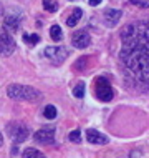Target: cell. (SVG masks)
Wrapping results in <instances>:
<instances>
[{"mask_svg": "<svg viewBox=\"0 0 149 158\" xmlns=\"http://www.w3.org/2000/svg\"><path fill=\"white\" fill-rule=\"evenodd\" d=\"M121 62L139 82H149V27L131 23L121 30Z\"/></svg>", "mask_w": 149, "mask_h": 158, "instance_id": "obj_1", "label": "cell"}, {"mask_svg": "<svg viewBox=\"0 0 149 158\" xmlns=\"http://www.w3.org/2000/svg\"><path fill=\"white\" fill-rule=\"evenodd\" d=\"M7 95L14 100H25V102H35L40 100V92L28 85H20V83H12L7 87Z\"/></svg>", "mask_w": 149, "mask_h": 158, "instance_id": "obj_2", "label": "cell"}, {"mask_svg": "<svg viewBox=\"0 0 149 158\" xmlns=\"http://www.w3.org/2000/svg\"><path fill=\"white\" fill-rule=\"evenodd\" d=\"M7 131H8V136H10L15 143H22L28 138V127L22 122L7 123Z\"/></svg>", "mask_w": 149, "mask_h": 158, "instance_id": "obj_3", "label": "cell"}, {"mask_svg": "<svg viewBox=\"0 0 149 158\" xmlns=\"http://www.w3.org/2000/svg\"><path fill=\"white\" fill-rule=\"evenodd\" d=\"M95 92H96V97L100 98L101 102H109L113 98V88L109 82L104 78V77H100V78H96L95 82Z\"/></svg>", "mask_w": 149, "mask_h": 158, "instance_id": "obj_4", "label": "cell"}, {"mask_svg": "<svg viewBox=\"0 0 149 158\" xmlns=\"http://www.w3.org/2000/svg\"><path fill=\"white\" fill-rule=\"evenodd\" d=\"M45 57L50 58L53 63H61L68 57V52H66V48H63V47H46L45 48Z\"/></svg>", "mask_w": 149, "mask_h": 158, "instance_id": "obj_5", "label": "cell"}, {"mask_svg": "<svg viewBox=\"0 0 149 158\" xmlns=\"http://www.w3.org/2000/svg\"><path fill=\"white\" fill-rule=\"evenodd\" d=\"M33 140H35L37 143L53 145V143H55V130H53V128H41V130L35 131Z\"/></svg>", "mask_w": 149, "mask_h": 158, "instance_id": "obj_6", "label": "cell"}, {"mask_svg": "<svg viewBox=\"0 0 149 158\" xmlns=\"http://www.w3.org/2000/svg\"><path fill=\"white\" fill-rule=\"evenodd\" d=\"M15 50V42L10 33H0V55H10Z\"/></svg>", "mask_w": 149, "mask_h": 158, "instance_id": "obj_7", "label": "cell"}, {"mask_svg": "<svg viewBox=\"0 0 149 158\" xmlns=\"http://www.w3.org/2000/svg\"><path fill=\"white\" fill-rule=\"evenodd\" d=\"M71 44H73V47H76V48H86V47L91 44V38H89L88 32L78 30V32L73 33V37H71Z\"/></svg>", "mask_w": 149, "mask_h": 158, "instance_id": "obj_8", "label": "cell"}, {"mask_svg": "<svg viewBox=\"0 0 149 158\" xmlns=\"http://www.w3.org/2000/svg\"><path fill=\"white\" fill-rule=\"evenodd\" d=\"M103 19H104L106 27H114L119 22V19H121V10H118V8H108L104 12Z\"/></svg>", "mask_w": 149, "mask_h": 158, "instance_id": "obj_9", "label": "cell"}, {"mask_svg": "<svg viewBox=\"0 0 149 158\" xmlns=\"http://www.w3.org/2000/svg\"><path fill=\"white\" fill-rule=\"evenodd\" d=\"M86 140L93 145H106L108 143V136L100 133V131H96V130H93V128L86 130Z\"/></svg>", "mask_w": 149, "mask_h": 158, "instance_id": "obj_10", "label": "cell"}, {"mask_svg": "<svg viewBox=\"0 0 149 158\" xmlns=\"http://www.w3.org/2000/svg\"><path fill=\"white\" fill-rule=\"evenodd\" d=\"M18 25H20V17L18 15H7L3 19V27L8 33H14L18 30Z\"/></svg>", "mask_w": 149, "mask_h": 158, "instance_id": "obj_11", "label": "cell"}, {"mask_svg": "<svg viewBox=\"0 0 149 158\" xmlns=\"http://www.w3.org/2000/svg\"><path fill=\"white\" fill-rule=\"evenodd\" d=\"M81 15H83V10H81V8H75V10H73V14H71L70 17H68L66 25H68V27H75V25L80 22Z\"/></svg>", "mask_w": 149, "mask_h": 158, "instance_id": "obj_12", "label": "cell"}, {"mask_svg": "<svg viewBox=\"0 0 149 158\" xmlns=\"http://www.w3.org/2000/svg\"><path fill=\"white\" fill-rule=\"evenodd\" d=\"M22 158H45V155L37 148H27V150H23Z\"/></svg>", "mask_w": 149, "mask_h": 158, "instance_id": "obj_13", "label": "cell"}, {"mask_svg": "<svg viewBox=\"0 0 149 158\" xmlns=\"http://www.w3.org/2000/svg\"><path fill=\"white\" fill-rule=\"evenodd\" d=\"M50 35L55 42H60L63 38V32H61V27L60 25H53L52 28H50Z\"/></svg>", "mask_w": 149, "mask_h": 158, "instance_id": "obj_14", "label": "cell"}, {"mask_svg": "<svg viewBox=\"0 0 149 158\" xmlns=\"http://www.w3.org/2000/svg\"><path fill=\"white\" fill-rule=\"evenodd\" d=\"M43 113H45V118H48V120H55L57 118V108L53 105H46Z\"/></svg>", "mask_w": 149, "mask_h": 158, "instance_id": "obj_15", "label": "cell"}, {"mask_svg": "<svg viewBox=\"0 0 149 158\" xmlns=\"http://www.w3.org/2000/svg\"><path fill=\"white\" fill-rule=\"evenodd\" d=\"M73 95H75L76 98H83V97H84V83H83V82H78V83L75 85Z\"/></svg>", "mask_w": 149, "mask_h": 158, "instance_id": "obj_16", "label": "cell"}, {"mask_svg": "<svg viewBox=\"0 0 149 158\" xmlns=\"http://www.w3.org/2000/svg\"><path fill=\"white\" fill-rule=\"evenodd\" d=\"M43 8L45 10H48V12H57L58 10V5H57V2L55 0H43Z\"/></svg>", "mask_w": 149, "mask_h": 158, "instance_id": "obj_17", "label": "cell"}, {"mask_svg": "<svg viewBox=\"0 0 149 158\" xmlns=\"http://www.w3.org/2000/svg\"><path fill=\"white\" fill-rule=\"evenodd\" d=\"M25 42H27V44H30V45H37L38 42H40V37L38 35H35V33H33V35H28V33H25Z\"/></svg>", "mask_w": 149, "mask_h": 158, "instance_id": "obj_18", "label": "cell"}, {"mask_svg": "<svg viewBox=\"0 0 149 158\" xmlns=\"http://www.w3.org/2000/svg\"><path fill=\"white\" fill-rule=\"evenodd\" d=\"M70 140H71V142H76V143H78L80 140H81V131H80V130L70 131Z\"/></svg>", "mask_w": 149, "mask_h": 158, "instance_id": "obj_19", "label": "cell"}, {"mask_svg": "<svg viewBox=\"0 0 149 158\" xmlns=\"http://www.w3.org/2000/svg\"><path fill=\"white\" fill-rule=\"evenodd\" d=\"M86 62H88V58H84V57H83V58H80V60L75 63V68H76V70H84L86 67H84L83 63H86Z\"/></svg>", "mask_w": 149, "mask_h": 158, "instance_id": "obj_20", "label": "cell"}, {"mask_svg": "<svg viewBox=\"0 0 149 158\" xmlns=\"http://www.w3.org/2000/svg\"><path fill=\"white\" fill-rule=\"evenodd\" d=\"M131 3H134V5H139V7H149V3L147 2H143V0H131Z\"/></svg>", "mask_w": 149, "mask_h": 158, "instance_id": "obj_21", "label": "cell"}, {"mask_svg": "<svg viewBox=\"0 0 149 158\" xmlns=\"http://www.w3.org/2000/svg\"><path fill=\"white\" fill-rule=\"evenodd\" d=\"M88 2H89V5L96 7V5H100V3H101V0H88Z\"/></svg>", "mask_w": 149, "mask_h": 158, "instance_id": "obj_22", "label": "cell"}, {"mask_svg": "<svg viewBox=\"0 0 149 158\" xmlns=\"http://www.w3.org/2000/svg\"><path fill=\"white\" fill-rule=\"evenodd\" d=\"M2 143H3V138H2V133H0V147H2Z\"/></svg>", "mask_w": 149, "mask_h": 158, "instance_id": "obj_23", "label": "cell"}, {"mask_svg": "<svg viewBox=\"0 0 149 158\" xmlns=\"http://www.w3.org/2000/svg\"><path fill=\"white\" fill-rule=\"evenodd\" d=\"M0 15H2V5H0Z\"/></svg>", "mask_w": 149, "mask_h": 158, "instance_id": "obj_24", "label": "cell"}]
</instances>
